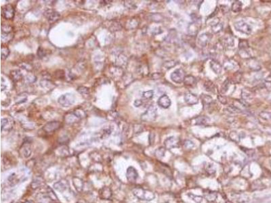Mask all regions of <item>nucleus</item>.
Segmentation results:
<instances>
[{
    "mask_svg": "<svg viewBox=\"0 0 271 203\" xmlns=\"http://www.w3.org/2000/svg\"><path fill=\"white\" fill-rule=\"evenodd\" d=\"M76 100L75 96L71 93H66L61 95L58 99V103L63 107L72 106Z\"/></svg>",
    "mask_w": 271,
    "mask_h": 203,
    "instance_id": "obj_1",
    "label": "nucleus"
},
{
    "mask_svg": "<svg viewBox=\"0 0 271 203\" xmlns=\"http://www.w3.org/2000/svg\"><path fill=\"white\" fill-rule=\"evenodd\" d=\"M133 193L137 198L144 201H151L155 197V195L152 192L144 190L142 188H136L133 190Z\"/></svg>",
    "mask_w": 271,
    "mask_h": 203,
    "instance_id": "obj_2",
    "label": "nucleus"
},
{
    "mask_svg": "<svg viewBox=\"0 0 271 203\" xmlns=\"http://www.w3.org/2000/svg\"><path fill=\"white\" fill-rule=\"evenodd\" d=\"M156 118H157V108L154 105H151L141 115V119L147 122L153 121Z\"/></svg>",
    "mask_w": 271,
    "mask_h": 203,
    "instance_id": "obj_3",
    "label": "nucleus"
},
{
    "mask_svg": "<svg viewBox=\"0 0 271 203\" xmlns=\"http://www.w3.org/2000/svg\"><path fill=\"white\" fill-rule=\"evenodd\" d=\"M234 27H235L237 31L247 35H250L252 32V29L250 26L243 20L235 22L234 23Z\"/></svg>",
    "mask_w": 271,
    "mask_h": 203,
    "instance_id": "obj_4",
    "label": "nucleus"
},
{
    "mask_svg": "<svg viewBox=\"0 0 271 203\" xmlns=\"http://www.w3.org/2000/svg\"><path fill=\"white\" fill-rule=\"evenodd\" d=\"M186 72L183 68H178L175 71L172 72L171 74V79L174 81V83H181L184 82L185 77H186Z\"/></svg>",
    "mask_w": 271,
    "mask_h": 203,
    "instance_id": "obj_5",
    "label": "nucleus"
},
{
    "mask_svg": "<svg viewBox=\"0 0 271 203\" xmlns=\"http://www.w3.org/2000/svg\"><path fill=\"white\" fill-rule=\"evenodd\" d=\"M2 16L7 20L12 19L14 16V9L10 4L6 5L2 10Z\"/></svg>",
    "mask_w": 271,
    "mask_h": 203,
    "instance_id": "obj_6",
    "label": "nucleus"
},
{
    "mask_svg": "<svg viewBox=\"0 0 271 203\" xmlns=\"http://www.w3.org/2000/svg\"><path fill=\"white\" fill-rule=\"evenodd\" d=\"M212 38L211 35L209 33H204L200 35L198 38V43L201 47H206Z\"/></svg>",
    "mask_w": 271,
    "mask_h": 203,
    "instance_id": "obj_7",
    "label": "nucleus"
},
{
    "mask_svg": "<svg viewBox=\"0 0 271 203\" xmlns=\"http://www.w3.org/2000/svg\"><path fill=\"white\" fill-rule=\"evenodd\" d=\"M158 105L161 108L166 109L168 108L171 106V99L166 94L162 95L158 99L157 101Z\"/></svg>",
    "mask_w": 271,
    "mask_h": 203,
    "instance_id": "obj_8",
    "label": "nucleus"
},
{
    "mask_svg": "<svg viewBox=\"0 0 271 203\" xmlns=\"http://www.w3.org/2000/svg\"><path fill=\"white\" fill-rule=\"evenodd\" d=\"M198 97L191 92H188L184 95V101L189 105H194L198 103Z\"/></svg>",
    "mask_w": 271,
    "mask_h": 203,
    "instance_id": "obj_9",
    "label": "nucleus"
},
{
    "mask_svg": "<svg viewBox=\"0 0 271 203\" xmlns=\"http://www.w3.org/2000/svg\"><path fill=\"white\" fill-rule=\"evenodd\" d=\"M221 43L225 47H233L235 45V39L230 35H226L220 39Z\"/></svg>",
    "mask_w": 271,
    "mask_h": 203,
    "instance_id": "obj_10",
    "label": "nucleus"
},
{
    "mask_svg": "<svg viewBox=\"0 0 271 203\" xmlns=\"http://www.w3.org/2000/svg\"><path fill=\"white\" fill-rule=\"evenodd\" d=\"M126 176H127V178L129 182H135L136 179H138V174L134 168L130 167L128 169L127 173H126Z\"/></svg>",
    "mask_w": 271,
    "mask_h": 203,
    "instance_id": "obj_11",
    "label": "nucleus"
},
{
    "mask_svg": "<svg viewBox=\"0 0 271 203\" xmlns=\"http://www.w3.org/2000/svg\"><path fill=\"white\" fill-rule=\"evenodd\" d=\"M45 16L47 18V20L50 23H54V22L57 21L59 18H60V14H59L57 12L54 10H47L45 12Z\"/></svg>",
    "mask_w": 271,
    "mask_h": 203,
    "instance_id": "obj_12",
    "label": "nucleus"
},
{
    "mask_svg": "<svg viewBox=\"0 0 271 203\" xmlns=\"http://www.w3.org/2000/svg\"><path fill=\"white\" fill-rule=\"evenodd\" d=\"M179 143V139L175 137H170L166 139L164 142L165 146L168 149L173 148L177 147Z\"/></svg>",
    "mask_w": 271,
    "mask_h": 203,
    "instance_id": "obj_13",
    "label": "nucleus"
},
{
    "mask_svg": "<svg viewBox=\"0 0 271 203\" xmlns=\"http://www.w3.org/2000/svg\"><path fill=\"white\" fill-rule=\"evenodd\" d=\"M61 123L58 121H52L47 123L43 127V130L46 132H52L60 128Z\"/></svg>",
    "mask_w": 271,
    "mask_h": 203,
    "instance_id": "obj_14",
    "label": "nucleus"
},
{
    "mask_svg": "<svg viewBox=\"0 0 271 203\" xmlns=\"http://www.w3.org/2000/svg\"><path fill=\"white\" fill-rule=\"evenodd\" d=\"M13 121L8 118H3L2 119V131H10L13 127Z\"/></svg>",
    "mask_w": 271,
    "mask_h": 203,
    "instance_id": "obj_15",
    "label": "nucleus"
},
{
    "mask_svg": "<svg viewBox=\"0 0 271 203\" xmlns=\"http://www.w3.org/2000/svg\"><path fill=\"white\" fill-rule=\"evenodd\" d=\"M210 64L211 70H212L216 75H220V74L222 73V66L218 61L212 60L210 62Z\"/></svg>",
    "mask_w": 271,
    "mask_h": 203,
    "instance_id": "obj_16",
    "label": "nucleus"
},
{
    "mask_svg": "<svg viewBox=\"0 0 271 203\" xmlns=\"http://www.w3.org/2000/svg\"><path fill=\"white\" fill-rule=\"evenodd\" d=\"M247 65H248V67L250 69L253 70V71H259V70H260L261 68V66L258 62V61L253 58L248 59Z\"/></svg>",
    "mask_w": 271,
    "mask_h": 203,
    "instance_id": "obj_17",
    "label": "nucleus"
},
{
    "mask_svg": "<svg viewBox=\"0 0 271 203\" xmlns=\"http://www.w3.org/2000/svg\"><path fill=\"white\" fill-rule=\"evenodd\" d=\"M184 83L185 86L189 87H193L196 83V80L195 77L192 75H187L185 77L184 80Z\"/></svg>",
    "mask_w": 271,
    "mask_h": 203,
    "instance_id": "obj_18",
    "label": "nucleus"
},
{
    "mask_svg": "<svg viewBox=\"0 0 271 203\" xmlns=\"http://www.w3.org/2000/svg\"><path fill=\"white\" fill-rule=\"evenodd\" d=\"M241 97L245 102H247L249 99H251L253 98V94L251 91L249 90L247 88H245L241 91Z\"/></svg>",
    "mask_w": 271,
    "mask_h": 203,
    "instance_id": "obj_19",
    "label": "nucleus"
},
{
    "mask_svg": "<svg viewBox=\"0 0 271 203\" xmlns=\"http://www.w3.org/2000/svg\"><path fill=\"white\" fill-rule=\"evenodd\" d=\"M65 119L66 120V123H75L77 121H79L80 119L77 116V114L75 113H71L68 114H66L65 116Z\"/></svg>",
    "mask_w": 271,
    "mask_h": 203,
    "instance_id": "obj_20",
    "label": "nucleus"
},
{
    "mask_svg": "<svg viewBox=\"0 0 271 203\" xmlns=\"http://www.w3.org/2000/svg\"><path fill=\"white\" fill-rule=\"evenodd\" d=\"M198 31H199V27L197 24H196V23H192L189 24L188 27V32L189 33V35H191L192 36H195L197 34Z\"/></svg>",
    "mask_w": 271,
    "mask_h": 203,
    "instance_id": "obj_21",
    "label": "nucleus"
},
{
    "mask_svg": "<svg viewBox=\"0 0 271 203\" xmlns=\"http://www.w3.org/2000/svg\"><path fill=\"white\" fill-rule=\"evenodd\" d=\"M242 2L240 1H235L233 3L231 6V10L233 12L238 13L240 12L242 10Z\"/></svg>",
    "mask_w": 271,
    "mask_h": 203,
    "instance_id": "obj_22",
    "label": "nucleus"
},
{
    "mask_svg": "<svg viewBox=\"0 0 271 203\" xmlns=\"http://www.w3.org/2000/svg\"><path fill=\"white\" fill-rule=\"evenodd\" d=\"M235 67V62H234L230 59L224 60V68L226 71H231Z\"/></svg>",
    "mask_w": 271,
    "mask_h": 203,
    "instance_id": "obj_23",
    "label": "nucleus"
},
{
    "mask_svg": "<svg viewBox=\"0 0 271 203\" xmlns=\"http://www.w3.org/2000/svg\"><path fill=\"white\" fill-rule=\"evenodd\" d=\"M201 99L204 106H210L213 103V99L211 96H210V95L203 94L201 95Z\"/></svg>",
    "mask_w": 271,
    "mask_h": 203,
    "instance_id": "obj_24",
    "label": "nucleus"
},
{
    "mask_svg": "<svg viewBox=\"0 0 271 203\" xmlns=\"http://www.w3.org/2000/svg\"><path fill=\"white\" fill-rule=\"evenodd\" d=\"M222 29H223V24H222L220 22H217V23H214L212 26H211V29L214 33H220Z\"/></svg>",
    "mask_w": 271,
    "mask_h": 203,
    "instance_id": "obj_25",
    "label": "nucleus"
},
{
    "mask_svg": "<svg viewBox=\"0 0 271 203\" xmlns=\"http://www.w3.org/2000/svg\"><path fill=\"white\" fill-rule=\"evenodd\" d=\"M178 64V62L175 60H169L165 62L164 64H163V66L166 68V69H170L174 66H176Z\"/></svg>",
    "mask_w": 271,
    "mask_h": 203,
    "instance_id": "obj_26",
    "label": "nucleus"
},
{
    "mask_svg": "<svg viewBox=\"0 0 271 203\" xmlns=\"http://www.w3.org/2000/svg\"><path fill=\"white\" fill-rule=\"evenodd\" d=\"M210 121L209 118H207L205 116L199 117L196 119V125H204L207 123H208Z\"/></svg>",
    "mask_w": 271,
    "mask_h": 203,
    "instance_id": "obj_27",
    "label": "nucleus"
},
{
    "mask_svg": "<svg viewBox=\"0 0 271 203\" xmlns=\"http://www.w3.org/2000/svg\"><path fill=\"white\" fill-rule=\"evenodd\" d=\"M11 75L12 77V79L16 81H19L22 78V77H23L21 73L19 71H18V70L11 72Z\"/></svg>",
    "mask_w": 271,
    "mask_h": 203,
    "instance_id": "obj_28",
    "label": "nucleus"
},
{
    "mask_svg": "<svg viewBox=\"0 0 271 203\" xmlns=\"http://www.w3.org/2000/svg\"><path fill=\"white\" fill-rule=\"evenodd\" d=\"M1 54H2V60H5V59H6L7 57L9 56V54H10V50L6 46H2Z\"/></svg>",
    "mask_w": 271,
    "mask_h": 203,
    "instance_id": "obj_29",
    "label": "nucleus"
},
{
    "mask_svg": "<svg viewBox=\"0 0 271 203\" xmlns=\"http://www.w3.org/2000/svg\"><path fill=\"white\" fill-rule=\"evenodd\" d=\"M54 188L56 190L62 192L66 189V186L62 182H58L54 184Z\"/></svg>",
    "mask_w": 271,
    "mask_h": 203,
    "instance_id": "obj_30",
    "label": "nucleus"
},
{
    "mask_svg": "<svg viewBox=\"0 0 271 203\" xmlns=\"http://www.w3.org/2000/svg\"><path fill=\"white\" fill-rule=\"evenodd\" d=\"M195 147V143L191 140H186L184 143V148L186 150H192Z\"/></svg>",
    "mask_w": 271,
    "mask_h": 203,
    "instance_id": "obj_31",
    "label": "nucleus"
},
{
    "mask_svg": "<svg viewBox=\"0 0 271 203\" xmlns=\"http://www.w3.org/2000/svg\"><path fill=\"white\" fill-rule=\"evenodd\" d=\"M204 87H205L206 90L207 91H214V83L210 81H207V82L205 83V84H204Z\"/></svg>",
    "mask_w": 271,
    "mask_h": 203,
    "instance_id": "obj_32",
    "label": "nucleus"
},
{
    "mask_svg": "<svg viewBox=\"0 0 271 203\" xmlns=\"http://www.w3.org/2000/svg\"><path fill=\"white\" fill-rule=\"evenodd\" d=\"M154 95V91L153 90H148L143 92L142 97L147 99H150L153 97Z\"/></svg>",
    "mask_w": 271,
    "mask_h": 203,
    "instance_id": "obj_33",
    "label": "nucleus"
},
{
    "mask_svg": "<svg viewBox=\"0 0 271 203\" xmlns=\"http://www.w3.org/2000/svg\"><path fill=\"white\" fill-rule=\"evenodd\" d=\"M260 117H262V119L269 121L271 120V112H266L263 111L260 113Z\"/></svg>",
    "mask_w": 271,
    "mask_h": 203,
    "instance_id": "obj_34",
    "label": "nucleus"
},
{
    "mask_svg": "<svg viewBox=\"0 0 271 203\" xmlns=\"http://www.w3.org/2000/svg\"><path fill=\"white\" fill-rule=\"evenodd\" d=\"M78 91L79 92V94H81V95H89L90 94V90H89V88L85 87H79L78 88Z\"/></svg>",
    "mask_w": 271,
    "mask_h": 203,
    "instance_id": "obj_35",
    "label": "nucleus"
},
{
    "mask_svg": "<svg viewBox=\"0 0 271 203\" xmlns=\"http://www.w3.org/2000/svg\"><path fill=\"white\" fill-rule=\"evenodd\" d=\"M228 87H229V80L228 79H226L224 82L223 83V84H222V87H221V92L222 94H224V93H226V91H227V90H228Z\"/></svg>",
    "mask_w": 271,
    "mask_h": 203,
    "instance_id": "obj_36",
    "label": "nucleus"
},
{
    "mask_svg": "<svg viewBox=\"0 0 271 203\" xmlns=\"http://www.w3.org/2000/svg\"><path fill=\"white\" fill-rule=\"evenodd\" d=\"M239 50L249 48V44L246 40H241L239 44Z\"/></svg>",
    "mask_w": 271,
    "mask_h": 203,
    "instance_id": "obj_37",
    "label": "nucleus"
},
{
    "mask_svg": "<svg viewBox=\"0 0 271 203\" xmlns=\"http://www.w3.org/2000/svg\"><path fill=\"white\" fill-rule=\"evenodd\" d=\"M74 113H75L77 114V116L79 117L80 119H82V118H84L85 117V112L83 110H81V109H77V110H75V111H74Z\"/></svg>",
    "mask_w": 271,
    "mask_h": 203,
    "instance_id": "obj_38",
    "label": "nucleus"
},
{
    "mask_svg": "<svg viewBox=\"0 0 271 203\" xmlns=\"http://www.w3.org/2000/svg\"><path fill=\"white\" fill-rule=\"evenodd\" d=\"M125 6L127 7L128 9H133H133L136 8V3L133 2H125Z\"/></svg>",
    "mask_w": 271,
    "mask_h": 203,
    "instance_id": "obj_39",
    "label": "nucleus"
},
{
    "mask_svg": "<svg viewBox=\"0 0 271 203\" xmlns=\"http://www.w3.org/2000/svg\"><path fill=\"white\" fill-rule=\"evenodd\" d=\"M23 155H24V156L26 158L30 157L31 153V151L30 150V148L27 146L25 149H23Z\"/></svg>",
    "mask_w": 271,
    "mask_h": 203,
    "instance_id": "obj_40",
    "label": "nucleus"
},
{
    "mask_svg": "<svg viewBox=\"0 0 271 203\" xmlns=\"http://www.w3.org/2000/svg\"><path fill=\"white\" fill-rule=\"evenodd\" d=\"M218 100L222 103V104H226V103H227V99H226V98L225 96H224V95H219L218 96Z\"/></svg>",
    "mask_w": 271,
    "mask_h": 203,
    "instance_id": "obj_41",
    "label": "nucleus"
},
{
    "mask_svg": "<svg viewBox=\"0 0 271 203\" xmlns=\"http://www.w3.org/2000/svg\"><path fill=\"white\" fill-rule=\"evenodd\" d=\"M38 55L40 58H42L46 56V51H44V50L42 49V47H39L38 51Z\"/></svg>",
    "mask_w": 271,
    "mask_h": 203,
    "instance_id": "obj_42",
    "label": "nucleus"
},
{
    "mask_svg": "<svg viewBox=\"0 0 271 203\" xmlns=\"http://www.w3.org/2000/svg\"><path fill=\"white\" fill-rule=\"evenodd\" d=\"M142 104V100H140V99H136V100H135L134 102H133V105H134L135 107H139Z\"/></svg>",
    "mask_w": 271,
    "mask_h": 203,
    "instance_id": "obj_43",
    "label": "nucleus"
},
{
    "mask_svg": "<svg viewBox=\"0 0 271 203\" xmlns=\"http://www.w3.org/2000/svg\"><path fill=\"white\" fill-rule=\"evenodd\" d=\"M25 203H30L29 202H25Z\"/></svg>",
    "mask_w": 271,
    "mask_h": 203,
    "instance_id": "obj_44",
    "label": "nucleus"
}]
</instances>
